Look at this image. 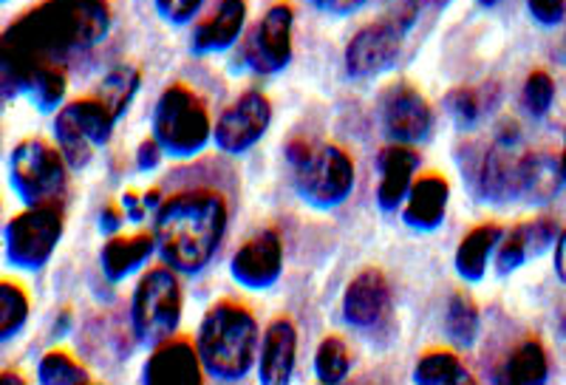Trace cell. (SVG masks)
Returning a JSON list of instances; mask_svg holds the SVG:
<instances>
[{
	"mask_svg": "<svg viewBox=\"0 0 566 385\" xmlns=\"http://www.w3.org/2000/svg\"><path fill=\"white\" fill-rule=\"evenodd\" d=\"M111 32L108 0H43L3 32V100L23 91L32 71L91 52Z\"/></svg>",
	"mask_w": 566,
	"mask_h": 385,
	"instance_id": "cell-1",
	"label": "cell"
},
{
	"mask_svg": "<svg viewBox=\"0 0 566 385\" xmlns=\"http://www.w3.org/2000/svg\"><path fill=\"white\" fill-rule=\"evenodd\" d=\"M227 221L230 210L224 192L212 187L174 192L156 210V252L181 275H196L219 252Z\"/></svg>",
	"mask_w": 566,
	"mask_h": 385,
	"instance_id": "cell-2",
	"label": "cell"
},
{
	"mask_svg": "<svg viewBox=\"0 0 566 385\" xmlns=\"http://www.w3.org/2000/svg\"><path fill=\"white\" fill-rule=\"evenodd\" d=\"M258 321L239 301H216L205 312L196 334V348L207 377L221 383H239L250 374L258 357Z\"/></svg>",
	"mask_w": 566,
	"mask_h": 385,
	"instance_id": "cell-3",
	"label": "cell"
},
{
	"mask_svg": "<svg viewBox=\"0 0 566 385\" xmlns=\"http://www.w3.org/2000/svg\"><path fill=\"white\" fill-rule=\"evenodd\" d=\"M292 181L303 201L317 210L340 207L354 190V162L340 145H312L306 139H292L286 145Z\"/></svg>",
	"mask_w": 566,
	"mask_h": 385,
	"instance_id": "cell-4",
	"label": "cell"
},
{
	"mask_svg": "<svg viewBox=\"0 0 566 385\" xmlns=\"http://www.w3.org/2000/svg\"><path fill=\"white\" fill-rule=\"evenodd\" d=\"M154 139L176 159H193L212 139L210 111L190 85L174 83L161 91L154 108Z\"/></svg>",
	"mask_w": 566,
	"mask_h": 385,
	"instance_id": "cell-5",
	"label": "cell"
},
{
	"mask_svg": "<svg viewBox=\"0 0 566 385\" xmlns=\"http://www.w3.org/2000/svg\"><path fill=\"white\" fill-rule=\"evenodd\" d=\"M417 20V0H391L380 20L354 34L346 45V71L354 80L377 77L397 63L402 40Z\"/></svg>",
	"mask_w": 566,
	"mask_h": 385,
	"instance_id": "cell-6",
	"label": "cell"
},
{
	"mask_svg": "<svg viewBox=\"0 0 566 385\" xmlns=\"http://www.w3.org/2000/svg\"><path fill=\"white\" fill-rule=\"evenodd\" d=\"M181 321V287L174 267H154L139 278L130 298V326L145 346L174 337Z\"/></svg>",
	"mask_w": 566,
	"mask_h": 385,
	"instance_id": "cell-7",
	"label": "cell"
},
{
	"mask_svg": "<svg viewBox=\"0 0 566 385\" xmlns=\"http://www.w3.org/2000/svg\"><path fill=\"white\" fill-rule=\"evenodd\" d=\"M9 185L27 207L52 205L69 185V162L63 150L43 139H23L9 156Z\"/></svg>",
	"mask_w": 566,
	"mask_h": 385,
	"instance_id": "cell-8",
	"label": "cell"
},
{
	"mask_svg": "<svg viewBox=\"0 0 566 385\" xmlns=\"http://www.w3.org/2000/svg\"><path fill=\"white\" fill-rule=\"evenodd\" d=\"M119 116L99 100L97 94L74 100L63 105L54 116V139L63 150L71 170H83L91 162L94 150L103 148L114 134V125Z\"/></svg>",
	"mask_w": 566,
	"mask_h": 385,
	"instance_id": "cell-9",
	"label": "cell"
},
{
	"mask_svg": "<svg viewBox=\"0 0 566 385\" xmlns=\"http://www.w3.org/2000/svg\"><path fill=\"white\" fill-rule=\"evenodd\" d=\"M530 162H533V150L524 148L518 125H502L479 165V192L495 205H507L527 196Z\"/></svg>",
	"mask_w": 566,
	"mask_h": 385,
	"instance_id": "cell-10",
	"label": "cell"
},
{
	"mask_svg": "<svg viewBox=\"0 0 566 385\" xmlns=\"http://www.w3.org/2000/svg\"><path fill=\"white\" fill-rule=\"evenodd\" d=\"M65 230L63 207L52 205L27 207V210L7 221L3 241H7V261L18 270H43L52 261L60 238Z\"/></svg>",
	"mask_w": 566,
	"mask_h": 385,
	"instance_id": "cell-11",
	"label": "cell"
},
{
	"mask_svg": "<svg viewBox=\"0 0 566 385\" xmlns=\"http://www.w3.org/2000/svg\"><path fill=\"white\" fill-rule=\"evenodd\" d=\"M292 23L295 9L290 3H275L258 20L241 43V63L255 74H277L292 60Z\"/></svg>",
	"mask_w": 566,
	"mask_h": 385,
	"instance_id": "cell-12",
	"label": "cell"
},
{
	"mask_svg": "<svg viewBox=\"0 0 566 385\" xmlns=\"http://www.w3.org/2000/svg\"><path fill=\"white\" fill-rule=\"evenodd\" d=\"M272 123V105L261 91H247L241 94L212 128V139L224 154H247L264 139Z\"/></svg>",
	"mask_w": 566,
	"mask_h": 385,
	"instance_id": "cell-13",
	"label": "cell"
},
{
	"mask_svg": "<svg viewBox=\"0 0 566 385\" xmlns=\"http://www.w3.org/2000/svg\"><path fill=\"white\" fill-rule=\"evenodd\" d=\"M382 128L388 139L402 142V145H417L424 136L431 134L433 114L431 105L419 94L413 85L397 83L382 94L380 100Z\"/></svg>",
	"mask_w": 566,
	"mask_h": 385,
	"instance_id": "cell-14",
	"label": "cell"
},
{
	"mask_svg": "<svg viewBox=\"0 0 566 385\" xmlns=\"http://www.w3.org/2000/svg\"><path fill=\"white\" fill-rule=\"evenodd\" d=\"M232 278L241 283L244 289H255V292H264V289L275 287L277 278L283 272V241L275 230H261L255 236H250L244 244L235 250L230 261Z\"/></svg>",
	"mask_w": 566,
	"mask_h": 385,
	"instance_id": "cell-15",
	"label": "cell"
},
{
	"mask_svg": "<svg viewBox=\"0 0 566 385\" xmlns=\"http://www.w3.org/2000/svg\"><path fill=\"white\" fill-rule=\"evenodd\" d=\"M388 309H391V287L377 267L354 275L343 292V321L354 329L380 326Z\"/></svg>",
	"mask_w": 566,
	"mask_h": 385,
	"instance_id": "cell-16",
	"label": "cell"
},
{
	"mask_svg": "<svg viewBox=\"0 0 566 385\" xmlns=\"http://www.w3.org/2000/svg\"><path fill=\"white\" fill-rule=\"evenodd\" d=\"M201 354L187 337H168L145 363V383L148 385H199L205 379Z\"/></svg>",
	"mask_w": 566,
	"mask_h": 385,
	"instance_id": "cell-17",
	"label": "cell"
},
{
	"mask_svg": "<svg viewBox=\"0 0 566 385\" xmlns=\"http://www.w3.org/2000/svg\"><path fill=\"white\" fill-rule=\"evenodd\" d=\"M555 241H558V230H555L553 219H533L515 225L513 230L504 232L502 244L495 250V267L502 275H510L518 267H524L530 258L547 252Z\"/></svg>",
	"mask_w": 566,
	"mask_h": 385,
	"instance_id": "cell-18",
	"label": "cell"
},
{
	"mask_svg": "<svg viewBox=\"0 0 566 385\" xmlns=\"http://www.w3.org/2000/svg\"><path fill=\"white\" fill-rule=\"evenodd\" d=\"M297 360V329L290 318H275L266 326L258 352V377L266 385L290 383Z\"/></svg>",
	"mask_w": 566,
	"mask_h": 385,
	"instance_id": "cell-19",
	"label": "cell"
},
{
	"mask_svg": "<svg viewBox=\"0 0 566 385\" xmlns=\"http://www.w3.org/2000/svg\"><path fill=\"white\" fill-rule=\"evenodd\" d=\"M451 201V185L442 174H422L413 179L408 199L402 205V221L411 230L431 232L444 221Z\"/></svg>",
	"mask_w": 566,
	"mask_h": 385,
	"instance_id": "cell-20",
	"label": "cell"
},
{
	"mask_svg": "<svg viewBox=\"0 0 566 385\" xmlns=\"http://www.w3.org/2000/svg\"><path fill=\"white\" fill-rule=\"evenodd\" d=\"M419 170V154L411 145L394 142L380 154V187H377V205L380 210L394 212L406 205L408 190Z\"/></svg>",
	"mask_w": 566,
	"mask_h": 385,
	"instance_id": "cell-21",
	"label": "cell"
},
{
	"mask_svg": "<svg viewBox=\"0 0 566 385\" xmlns=\"http://www.w3.org/2000/svg\"><path fill=\"white\" fill-rule=\"evenodd\" d=\"M247 23V0H221L212 18L199 23L190 40L196 54H219L227 52L241 38Z\"/></svg>",
	"mask_w": 566,
	"mask_h": 385,
	"instance_id": "cell-22",
	"label": "cell"
},
{
	"mask_svg": "<svg viewBox=\"0 0 566 385\" xmlns=\"http://www.w3.org/2000/svg\"><path fill=\"white\" fill-rule=\"evenodd\" d=\"M156 252V236L154 232H136V236H111L105 241L103 252H99V263L108 281H125L134 275L142 263L148 261Z\"/></svg>",
	"mask_w": 566,
	"mask_h": 385,
	"instance_id": "cell-23",
	"label": "cell"
},
{
	"mask_svg": "<svg viewBox=\"0 0 566 385\" xmlns=\"http://www.w3.org/2000/svg\"><path fill=\"white\" fill-rule=\"evenodd\" d=\"M502 238H504V230L499 225H493V221H490V225L473 227V230L459 241L457 258H453L459 278L468 283L482 281L484 272H488L490 256L499 250Z\"/></svg>",
	"mask_w": 566,
	"mask_h": 385,
	"instance_id": "cell-24",
	"label": "cell"
},
{
	"mask_svg": "<svg viewBox=\"0 0 566 385\" xmlns=\"http://www.w3.org/2000/svg\"><path fill=\"white\" fill-rule=\"evenodd\" d=\"M549 377V360L544 346L538 341H524L522 346H515L513 354L504 360V366L499 368L495 379L510 385H535L544 383Z\"/></svg>",
	"mask_w": 566,
	"mask_h": 385,
	"instance_id": "cell-25",
	"label": "cell"
},
{
	"mask_svg": "<svg viewBox=\"0 0 566 385\" xmlns=\"http://www.w3.org/2000/svg\"><path fill=\"white\" fill-rule=\"evenodd\" d=\"M413 383L422 385H464L473 383L468 366H464L459 354L444 352V348H433V352L422 354L413 368Z\"/></svg>",
	"mask_w": 566,
	"mask_h": 385,
	"instance_id": "cell-26",
	"label": "cell"
},
{
	"mask_svg": "<svg viewBox=\"0 0 566 385\" xmlns=\"http://www.w3.org/2000/svg\"><path fill=\"white\" fill-rule=\"evenodd\" d=\"M479 329H482V318H479V306L468 292H453L448 301V312H444V332L457 343L459 348H470L476 343Z\"/></svg>",
	"mask_w": 566,
	"mask_h": 385,
	"instance_id": "cell-27",
	"label": "cell"
},
{
	"mask_svg": "<svg viewBox=\"0 0 566 385\" xmlns=\"http://www.w3.org/2000/svg\"><path fill=\"white\" fill-rule=\"evenodd\" d=\"M65 85L69 83H65L63 65H43V69L29 74L27 83H23V94H29L34 108L49 114V111H57L65 100Z\"/></svg>",
	"mask_w": 566,
	"mask_h": 385,
	"instance_id": "cell-28",
	"label": "cell"
},
{
	"mask_svg": "<svg viewBox=\"0 0 566 385\" xmlns=\"http://www.w3.org/2000/svg\"><path fill=\"white\" fill-rule=\"evenodd\" d=\"M139 83H142L139 69H134V65L125 63V65H116V69H111L94 94H97L116 116H123L125 111L130 108V103H134L136 91H139Z\"/></svg>",
	"mask_w": 566,
	"mask_h": 385,
	"instance_id": "cell-29",
	"label": "cell"
},
{
	"mask_svg": "<svg viewBox=\"0 0 566 385\" xmlns=\"http://www.w3.org/2000/svg\"><path fill=\"white\" fill-rule=\"evenodd\" d=\"M38 377L43 385H80L91 383L88 368L80 360L71 357L69 352H45L43 360L38 363Z\"/></svg>",
	"mask_w": 566,
	"mask_h": 385,
	"instance_id": "cell-30",
	"label": "cell"
},
{
	"mask_svg": "<svg viewBox=\"0 0 566 385\" xmlns=\"http://www.w3.org/2000/svg\"><path fill=\"white\" fill-rule=\"evenodd\" d=\"M352 368V352L343 337H323L315 352V374L321 383H343Z\"/></svg>",
	"mask_w": 566,
	"mask_h": 385,
	"instance_id": "cell-31",
	"label": "cell"
},
{
	"mask_svg": "<svg viewBox=\"0 0 566 385\" xmlns=\"http://www.w3.org/2000/svg\"><path fill=\"white\" fill-rule=\"evenodd\" d=\"M29 321V295L23 292V287L14 281L0 283V332H3V341H12L18 337L20 329L27 326Z\"/></svg>",
	"mask_w": 566,
	"mask_h": 385,
	"instance_id": "cell-32",
	"label": "cell"
},
{
	"mask_svg": "<svg viewBox=\"0 0 566 385\" xmlns=\"http://www.w3.org/2000/svg\"><path fill=\"white\" fill-rule=\"evenodd\" d=\"M560 181V162H555L553 156L547 154H533V162H530V181H527V196L524 199L530 201H549L558 192Z\"/></svg>",
	"mask_w": 566,
	"mask_h": 385,
	"instance_id": "cell-33",
	"label": "cell"
},
{
	"mask_svg": "<svg viewBox=\"0 0 566 385\" xmlns=\"http://www.w3.org/2000/svg\"><path fill=\"white\" fill-rule=\"evenodd\" d=\"M522 100H524V108L530 111L533 116H544L549 111L555 100V83L549 80L547 71H533L524 83L522 91Z\"/></svg>",
	"mask_w": 566,
	"mask_h": 385,
	"instance_id": "cell-34",
	"label": "cell"
},
{
	"mask_svg": "<svg viewBox=\"0 0 566 385\" xmlns=\"http://www.w3.org/2000/svg\"><path fill=\"white\" fill-rule=\"evenodd\" d=\"M444 108H448V114L457 119L459 128H473V125L479 123V116L484 114L482 100H479V94L473 89L451 91L448 100H444Z\"/></svg>",
	"mask_w": 566,
	"mask_h": 385,
	"instance_id": "cell-35",
	"label": "cell"
},
{
	"mask_svg": "<svg viewBox=\"0 0 566 385\" xmlns=\"http://www.w3.org/2000/svg\"><path fill=\"white\" fill-rule=\"evenodd\" d=\"M201 7H205V0H156V9H159L161 18L168 23H176V27L193 20Z\"/></svg>",
	"mask_w": 566,
	"mask_h": 385,
	"instance_id": "cell-36",
	"label": "cell"
},
{
	"mask_svg": "<svg viewBox=\"0 0 566 385\" xmlns=\"http://www.w3.org/2000/svg\"><path fill=\"white\" fill-rule=\"evenodd\" d=\"M530 14L544 27H555L566 14V0H527Z\"/></svg>",
	"mask_w": 566,
	"mask_h": 385,
	"instance_id": "cell-37",
	"label": "cell"
},
{
	"mask_svg": "<svg viewBox=\"0 0 566 385\" xmlns=\"http://www.w3.org/2000/svg\"><path fill=\"white\" fill-rule=\"evenodd\" d=\"M161 154H165V150H161L159 142L145 139L139 145V150H136V167H139L142 174H148V170H154V167L159 165Z\"/></svg>",
	"mask_w": 566,
	"mask_h": 385,
	"instance_id": "cell-38",
	"label": "cell"
},
{
	"mask_svg": "<svg viewBox=\"0 0 566 385\" xmlns=\"http://www.w3.org/2000/svg\"><path fill=\"white\" fill-rule=\"evenodd\" d=\"M321 12L328 14H352L366 3V0H312Z\"/></svg>",
	"mask_w": 566,
	"mask_h": 385,
	"instance_id": "cell-39",
	"label": "cell"
},
{
	"mask_svg": "<svg viewBox=\"0 0 566 385\" xmlns=\"http://www.w3.org/2000/svg\"><path fill=\"white\" fill-rule=\"evenodd\" d=\"M123 212L128 221H145L148 207H145L142 196H136V192H123Z\"/></svg>",
	"mask_w": 566,
	"mask_h": 385,
	"instance_id": "cell-40",
	"label": "cell"
},
{
	"mask_svg": "<svg viewBox=\"0 0 566 385\" xmlns=\"http://www.w3.org/2000/svg\"><path fill=\"white\" fill-rule=\"evenodd\" d=\"M123 221H125V212H119L116 207H105V210L99 212V230H103L105 236H116L119 227H123Z\"/></svg>",
	"mask_w": 566,
	"mask_h": 385,
	"instance_id": "cell-41",
	"label": "cell"
},
{
	"mask_svg": "<svg viewBox=\"0 0 566 385\" xmlns=\"http://www.w3.org/2000/svg\"><path fill=\"white\" fill-rule=\"evenodd\" d=\"M555 267H558V275L566 281V230L558 238V252H555Z\"/></svg>",
	"mask_w": 566,
	"mask_h": 385,
	"instance_id": "cell-42",
	"label": "cell"
},
{
	"mask_svg": "<svg viewBox=\"0 0 566 385\" xmlns=\"http://www.w3.org/2000/svg\"><path fill=\"white\" fill-rule=\"evenodd\" d=\"M560 176H564V185H566V139H564V154H560Z\"/></svg>",
	"mask_w": 566,
	"mask_h": 385,
	"instance_id": "cell-43",
	"label": "cell"
},
{
	"mask_svg": "<svg viewBox=\"0 0 566 385\" xmlns=\"http://www.w3.org/2000/svg\"><path fill=\"white\" fill-rule=\"evenodd\" d=\"M479 3H482V7H499L502 0H479Z\"/></svg>",
	"mask_w": 566,
	"mask_h": 385,
	"instance_id": "cell-44",
	"label": "cell"
},
{
	"mask_svg": "<svg viewBox=\"0 0 566 385\" xmlns=\"http://www.w3.org/2000/svg\"><path fill=\"white\" fill-rule=\"evenodd\" d=\"M560 329H564V334H566V318H564V323H560Z\"/></svg>",
	"mask_w": 566,
	"mask_h": 385,
	"instance_id": "cell-45",
	"label": "cell"
}]
</instances>
